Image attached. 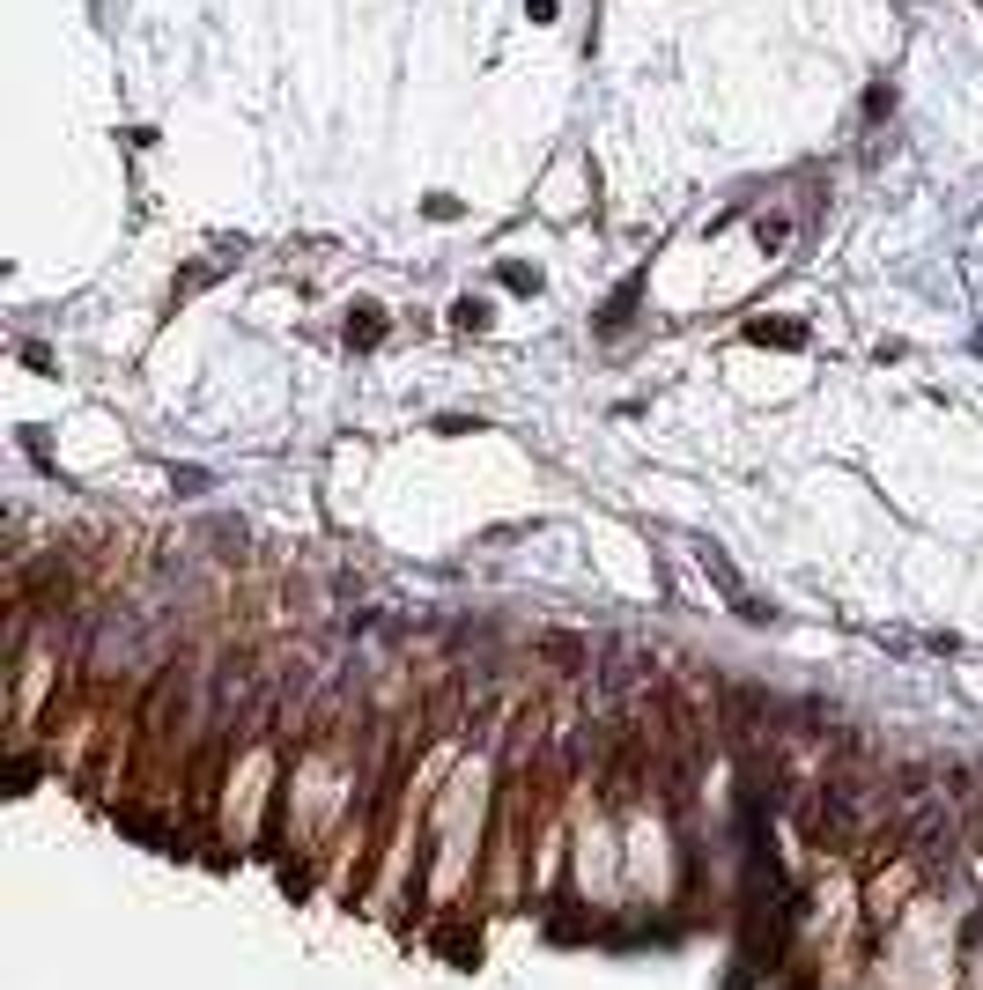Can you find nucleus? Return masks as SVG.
<instances>
[{"label": "nucleus", "mask_w": 983, "mask_h": 990, "mask_svg": "<svg viewBox=\"0 0 983 990\" xmlns=\"http://www.w3.org/2000/svg\"><path fill=\"white\" fill-rule=\"evenodd\" d=\"M451 318H459V326L474 333V326H488V303H474V296H466V303H459V311H451Z\"/></svg>", "instance_id": "f257e3e1"}]
</instances>
